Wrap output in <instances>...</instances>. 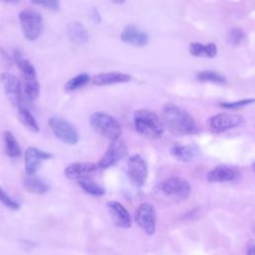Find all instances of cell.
<instances>
[{"label": "cell", "mask_w": 255, "mask_h": 255, "mask_svg": "<svg viewBox=\"0 0 255 255\" xmlns=\"http://www.w3.org/2000/svg\"><path fill=\"white\" fill-rule=\"evenodd\" d=\"M160 120L164 128L175 135H187L197 131L196 123L191 115L173 104H167L162 108Z\"/></svg>", "instance_id": "obj_1"}, {"label": "cell", "mask_w": 255, "mask_h": 255, "mask_svg": "<svg viewBox=\"0 0 255 255\" xmlns=\"http://www.w3.org/2000/svg\"><path fill=\"white\" fill-rule=\"evenodd\" d=\"M133 126L138 134L148 139H157L164 132L160 118L154 112L146 109H140L133 113Z\"/></svg>", "instance_id": "obj_2"}, {"label": "cell", "mask_w": 255, "mask_h": 255, "mask_svg": "<svg viewBox=\"0 0 255 255\" xmlns=\"http://www.w3.org/2000/svg\"><path fill=\"white\" fill-rule=\"evenodd\" d=\"M90 125L94 130L111 140L120 138L122 134L120 123L112 116L103 112L94 113L90 118Z\"/></svg>", "instance_id": "obj_3"}, {"label": "cell", "mask_w": 255, "mask_h": 255, "mask_svg": "<svg viewBox=\"0 0 255 255\" xmlns=\"http://www.w3.org/2000/svg\"><path fill=\"white\" fill-rule=\"evenodd\" d=\"M19 20L24 37L29 41L37 40L44 28L42 16L31 9H24L19 13Z\"/></svg>", "instance_id": "obj_4"}, {"label": "cell", "mask_w": 255, "mask_h": 255, "mask_svg": "<svg viewBox=\"0 0 255 255\" xmlns=\"http://www.w3.org/2000/svg\"><path fill=\"white\" fill-rule=\"evenodd\" d=\"M158 191L172 199L185 200L191 193L190 183L182 177H171L157 185Z\"/></svg>", "instance_id": "obj_5"}, {"label": "cell", "mask_w": 255, "mask_h": 255, "mask_svg": "<svg viewBox=\"0 0 255 255\" xmlns=\"http://www.w3.org/2000/svg\"><path fill=\"white\" fill-rule=\"evenodd\" d=\"M49 126L53 133L63 142L74 145L79 141V133L77 129L65 119L60 117H51Z\"/></svg>", "instance_id": "obj_6"}, {"label": "cell", "mask_w": 255, "mask_h": 255, "mask_svg": "<svg viewBox=\"0 0 255 255\" xmlns=\"http://www.w3.org/2000/svg\"><path fill=\"white\" fill-rule=\"evenodd\" d=\"M0 84L9 101L17 108L22 107L23 93L20 80L15 75L5 72L0 75Z\"/></svg>", "instance_id": "obj_7"}, {"label": "cell", "mask_w": 255, "mask_h": 255, "mask_svg": "<svg viewBox=\"0 0 255 255\" xmlns=\"http://www.w3.org/2000/svg\"><path fill=\"white\" fill-rule=\"evenodd\" d=\"M244 123V119L239 115L220 113L210 117L207 121L208 128L212 132H224L228 129L235 128Z\"/></svg>", "instance_id": "obj_8"}, {"label": "cell", "mask_w": 255, "mask_h": 255, "mask_svg": "<svg viewBox=\"0 0 255 255\" xmlns=\"http://www.w3.org/2000/svg\"><path fill=\"white\" fill-rule=\"evenodd\" d=\"M135 222L147 235H152L156 227V213L149 203H141L135 212Z\"/></svg>", "instance_id": "obj_9"}, {"label": "cell", "mask_w": 255, "mask_h": 255, "mask_svg": "<svg viewBox=\"0 0 255 255\" xmlns=\"http://www.w3.org/2000/svg\"><path fill=\"white\" fill-rule=\"evenodd\" d=\"M127 151L128 149L125 141H123L120 138L112 140L107 151L99 160L98 166L103 169L111 167L112 165L116 164L119 160L124 158L127 154Z\"/></svg>", "instance_id": "obj_10"}, {"label": "cell", "mask_w": 255, "mask_h": 255, "mask_svg": "<svg viewBox=\"0 0 255 255\" xmlns=\"http://www.w3.org/2000/svg\"><path fill=\"white\" fill-rule=\"evenodd\" d=\"M128 175L129 179L137 186H142L148 176V168L145 160L139 155L134 154L128 161Z\"/></svg>", "instance_id": "obj_11"}, {"label": "cell", "mask_w": 255, "mask_h": 255, "mask_svg": "<svg viewBox=\"0 0 255 255\" xmlns=\"http://www.w3.org/2000/svg\"><path fill=\"white\" fill-rule=\"evenodd\" d=\"M53 154L37 147L30 146L25 150V170L27 175H33L39 169L42 161L50 159Z\"/></svg>", "instance_id": "obj_12"}, {"label": "cell", "mask_w": 255, "mask_h": 255, "mask_svg": "<svg viewBox=\"0 0 255 255\" xmlns=\"http://www.w3.org/2000/svg\"><path fill=\"white\" fill-rule=\"evenodd\" d=\"M239 176H240V171L236 167L226 165V164H220L213 167L207 173V180L211 183L232 182L237 180Z\"/></svg>", "instance_id": "obj_13"}, {"label": "cell", "mask_w": 255, "mask_h": 255, "mask_svg": "<svg viewBox=\"0 0 255 255\" xmlns=\"http://www.w3.org/2000/svg\"><path fill=\"white\" fill-rule=\"evenodd\" d=\"M121 39L126 44L142 47L148 43L149 37L146 32L135 25H127L121 33Z\"/></svg>", "instance_id": "obj_14"}, {"label": "cell", "mask_w": 255, "mask_h": 255, "mask_svg": "<svg viewBox=\"0 0 255 255\" xmlns=\"http://www.w3.org/2000/svg\"><path fill=\"white\" fill-rule=\"evenodd\" d=\"M109 213L114 223L121 228H129L131 226V218L128 209L120 202L112 200L107 203Z\"/></svg>", "instance_id": "obj_15"}, {"label": "cell", "mask_w": 255, "mask_h": 255, "mask_svg": "<svg viewBox=\"0 0 255 255\" xmlns=\"http://www.w3.org/2000/svg\"><path fill=\"white\" fill-rule=\"evenodd\" d=\"M98 165L93 162H75L69 164L65 170L64 174L67 178L73 180H80L83 178L90 177L95 171H97Z\"/></svg>", "instance_id": "obj_16"}, {"label": "cell", "mask_w": 255, "mask_h": 255, "mask_svg": "<svg viewBox=\"0 0 255 255\" xmlns=\"http://www.w3.org/2000/svg\"><path fill=\"white\" fill-rule=\"evenodd\" d=\"M170 154L182 162H189L197 159L200 155V148L196 144H174L170 148Z\"/></svg>", "instance_id": "obj_17"}, {"label": "cell", "mask_w": 255, "mask_h": 255, "mask_svg": "<svg viewBox=\"0 0 255 255\" xmlns=\"http://www.w3.org/2000/svg\"><path fill=\"white\" fill-rule=\"evenodd\" d=\"M131 80V76L129 74L122 73V72H106L100 73L93 77L92 82L96 86H108L113 84H122L128 83Z\"/></svg>", "instance_id": "obj_18"}, {"label": "cell", "mask_w": 255, "mask_h": 255, "mask_svg": "<svg viewBox=\"0 0 255 255\" xmlns=\"http://www.w3.org/2000/svg\"><path fill=\"white\" fill-rule=\"evenodd\" d=\"M67 36L69 40L77 45H84L89 40V33L85 26L78 22H71L67 27Z\"/></svg>", "instance_id": "obj_19"}, {"label": "cell", "mask_w": 255, "mask_h": 255, "mask_svg": "<svg viewBox=\"0 0 255 255\" xmlns=\"http://www.w3.org/2000/svg\"><path fill=\"white\" fill-rule=\"evenodd\" d=\"M13 59L19 70L21 71L23 77L25 80H34L36 79V70L34 66L27 60L25 59L20 52L15 51L13 53Z\"/></svg>", "instance_id": "obj_20"}, {"label": "cell", "mask_w": 255, "mask_h": 255, "mask_svg": "<svg viewBox=\"0 0 255 255\" xmlns=\"http://www.w3.org/2000/svg\"><path fill=\"white\" fill-rule=\"evenodd\" d=\"M23 186L24 188L31 193L42 194L48 191L49 185L42 180L41 178L33 175H27L23 179Z\"/></svg>", "instance_id": "obj_21"}, {"label": "cell", "mask_w": 255, "mask_h": 255, "mask_svg": "<svg viewBox=\"0 0 255 255\" xmlns=\"http://www.w3.org/2000/svg\"><path fill=\"white\" fill-rule=\"evenodd\" d=\"M18 118H19V121L22 123V125L26 127L29 130L33 132H38L40 130V128L36 119L34 118L32 113L26 108L24 107L18 108Z\"/></svg>", "instance_id": "obj_22"}, {"label": "cell", "mask_w": 255, "mask_h": 255, "mask_svg": "<svg viewBox=\"0 0 255 255\" xmlns=\"http://www.w3.org/2000/svg\"><path fill=\"white\" fill-rule=\"evenodd\" d=\"M4 142H5V152L8 156L18 157L21 154V147L12 132L8 130L5 132Z\"/></svg>", "instance_id": "obj_23"}, {"label": "cell", "mask_w": 255, "mask_h": 255, "mask_svg": "<svg viewBox=\"0 0 255 255\" xmlns=\"http://www.w3.org/2000/svg\"><path fill=\"white\" fill-rule=\"evenodd\" d=\"M78 183L85 192H87L91 195L102 196L106 192L105 188L102 185H100L99 183H97L96 181L91 179L90 177L80 179V180H78Z\"/></svg>", "instance_id": "obj_24"}, {"label": "cell", "mask_w": 255, "mask_h": 255, "mask_svg": "<svg viewBox=\"0 0 255 255\" xmlns=\"http://www.w3.org/2000/svg\"><path fill=\"white\" fill-rule=\"evenodd\" d=\"M22 93L29 101H35L40 95V85L37 79L25 80L22 86Z\"/></svg>", "instance_id": "obj_25"}, {"label": "cell", "mask_w": 255, "mask_h": 255, "mask_svg": "<svg viewBox=\"0 0 255 255\" xmlns=\"http://www.w3.org/2000/svg\"><path fill=\"white\" fill-rule=\"evenodd\" d=\"M90 81V76L87 73H82L74 78L70 79L66 84H65V91L66 92H74L85 85H87Z\"/></svg>", "instance_id": "obj_26"}, {"label": "cell", "mask_w": 255, "mask_h": 255, "mask_svg": "<svg viewBox=\"0 0 255 255\" xmlns=\"http://www.w3.org/2000/svg\"><path fill=\"white\" fill-rule=\"evenodd\" d=\"M196 79L199 82H211L215 84H225L226 78L214 71H201L196 74Z\"/></svg>", "instance_id": "obj_27"}, {"label": "cell", "mask_w": 255, "mask_h": 255, "mask_svg": "<svg viewBox=\"0 0 255 255\" xmlns=\"http://www.w3.org/2000/svg\"><path fill=\"white\" fill-rule=\"evenodd\" d=\"M244 32L239 28H233L227 35V43L232 46H238L244 40Z\"/></svg>", "instance_id": "obj_28"}, {"label": "cell", "mask_w": 255, "mask_h": 255, "mask_svg": "<svg viewBox=\"0 0 255 255\" xmlns=\"http://www.w3.org/2000/svg\"><path fill=\"white\" fill-rule=\"evenodd\" d=\"M254 103V99H242V100H238L235 102H224V103H220L219 106L224 108V109H229V110H233V109H238V108H242L245 106H248L250 104Z\"/></svg>", "instance_id": "obj_29"}, {"label": "cell", "mask_w": 255, "mask_h": 255, "mask_svg": "<svg viewBox=\"0 0 255 255\" xmlns=\"http://www.w3.org/2000/svg\"><path fill=\"white\" fill-rule=\"evenodd\" d=\"M31 2L35 5L42 6L50 11L57 12L60 8V1L59 0H31Z\"/></svg>", "instance_id": "obj_30"}, {"label": "cell", "mask_w": 255, "mask_h": 255, "mask_svg": "<svg viewBox=\"0 0 255 255\" xmlns=\"http://www.w3.org/2000/svg\"><path fill=\"white\" fill-rule=\"evenodd\" d=\"M0 201L9 209L12 210H17L20 207V204L12 199L1 187H0Z\"/></svg>", "instance_id": "obj_31"}, {"label": "cell", "mask_w": 255, "mask_h": 255, "mask_svg": "<svg viewBox=\"0 0 255 255\" xmlns=\"http://www.w3.org/2000/svg\"><path fill=\"white\" fill-rule=\"evenodd\" d=\"M189 53L194 57H206L205 45L199 42H192L189 44Z\"/></svg>", "instance_id": "obj_32"}, {"label": "cell", "mask_w": 255, "mask_h": 255, "mask_svg": "<svg viewBox=\"0 0 255 255\" xmlns=\"http://www.w3.org/2000/svg\"><path fill=\"white\" fill-rule=\"evenodd\" d=\"M206 49V57L208 58H214L217 55V46L215 43L210 42L205 45Z\"/></svg>", "instance_id": "obj_33"}, {"label": "cell", "mask_w": 255, "mask_h": 255, "mask_svg": "<svg viewBox=\"0 0 255 255\" xmlns=\"http://www.w3.org/2000/svg\"><path fill=\"white\" fill-rule=\"evenodd\" d=\"M91 17L92 19L97 22V23H100L101 22V15L99 13V11L96 9V8H93L92 12H91Z\"/></svg>", "instance_id": "obj_34"}, {"label": "cell", "mask_w": 255, "mask_h": 255, "mask_svg": "<svg viewBox=\"0 0 255 255\" xmlns=\"http://www.w3.org/2000/svg\"><path fill=\"white\" fill-rule=\"evenodd\" d=\"M247 255H255V250H254V244H251L248 246L247 251H246Z\"/></svg>", "instance_id": "obj_35"}, {"label": "cell", "mask_w": 255, "mask_h": 255, "mask_svg": "<svg viewBox=\"0 0 255 255\" xmlns=\"http://www.w3.org/2000/svg\"><path fill=\"white\" fill-rule=\"evenodd\" d=\"M0 1H3V2H7V3H16V2H18L19 0H0Z\"/></svg>", "instance_id": "obj_36"}, {"label": "cell", "mask_w": 255, "mask_h": 255, "mask_svg": "<svg viewBox=\"0 0 255 255\" xmlns=\"http://www.w3.org/2000/svg\"><path fill=\"white\" fill-rule=\"evenodd\" d=\"M114 3H116V4H123L126 0H112Z\"/></svg>", "instance_id": "obj_37"}]
</instances>
